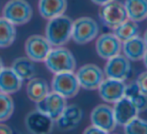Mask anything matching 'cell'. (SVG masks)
Returning <instances> with one entry per match:
<instances>
[{
  "instance_id": "cell-1",
  "label": "cell",
  "mask_w": 147,
  "mask_h": 134,
  "mask_svg": "<svg viewBox=\"0 0 147 134\" xmlns=\"http://www.w3.org/2000/svg\"><path fill=\"white\" fill-rule=\"evenodd\" d=\"M72 19L64 14L48 19L45 27V37L52 47L63 46L71 39Z\"/></svg>"
},
{
  "instance_id": "cell-2",
  "label": "cell",
  "mask_w": 147,
  "mask_h": 134,
  "mask_svg": "<svg viewBox=\"0 0 147 134\" xmlns=\"http://www.w3.org/2000/svg\"><path fill=\"white\" fill-rule=\"evenodd\" d=\"M45 66L53 74L60 72L74 71L76 68V60L70 50L63 46L51 48L44 60Z\"/></svg>"
},
{
  "instance_id": "cell-3",
  "label": "cell",
  "mask_w": 147,
  "mask_h": 134,
  "mask_svg": "<svg viewBox=\"0 0 147 134\" xmlns=\"http://www.w3.org/2000/svg\"><path fill=\"white\" fill-rule=\"evenodd\" d=\"M2 16L13 25L20 26L30 21L33 9L26 0H9L2 9Z\"/></svg>"
},
{
  "instance_id": "cell-4",
  "label": "cell",
  "mask_w": 147,
  "mask_h": 134,
  "mask_svg": "<svg viewBox=\"0 0 147 134\" xmlns=\"http://www.w3.org/2000/svg\"><path fill=\"white\" fill-rule=\"evenodd\" d=\"M98 32L99 26L93 18L80 17L72 23L71 39L77 44H87L96 38Z\"/></svg>"
},
{
  "instance_id": "cell-5",
  "label": "cell",
  "mask_w": 147,
  "mask_h": 134,
  "mask_svg": "<svg viewBox=\"0 0 147 134\" xmlns=\"http://www.w3.org/2000/svg\"><path fill=\"white\" fill-rule=\"evenodd\" d=\"M98 15L102 23L110 29H115L122 22L128 19L125 7L117 0H111L100 5Z\"/></svg>"
},
{
  "instance_id": "cell-6",
  "label": "cell",
  "mask_w": 147,
  "mask_h": 134,
  "mask_svg": "<svg viewBox=\"0 0 147 134\" xmlns=\"http://www.w3.org/2000/svg\"><path fill=\"white\" fill-rule=\"evenodd\" d=\"M51 89L67 99L77 95L80 90V85L74 71L60 72L53 76Z\"/></svg>"
},
{
  "instance_id": "cell-7",
  "label": "cell",
  "mask_w": 147,
  "mask_h": 134,
  "mask_svg": "<svg viewBox=\"0 0 147 134\" xmlns=\"http://www.w3.org/2000/svg\"><path fill=\"white\" fill-rule=\"evenodd\" d=\"M80 88L85 90H96L104 79V72L92 63L81 66L75 73Z\"/></svg>"
},
{
  "instance_id": "cell-8",
  "label": "cell",
  "mask_w": 147,
  "mask_h": 134,
  "mask_svg": "<svg viewBox=\"0 0 147 134\" xmlns=\"http://www.w3.org/2000/svg\"><path fill=\"white\" fill-rule=\"evenodd\" d=\"M51 48L52 46L46 37L38 34L31 35L28 37L24 45L26 56L34 62L44 61Z\"/></svg>"
},
{
  "instance_id": "cell-9",
  "label": "cell",
  "mask_w": 147,
  "mask_h": 134,
  "mask_svg": "<svg viewBox=\"0 0 147 134\" xmlns=\"http://www.w3.org/2000/svg\"><path fill=\"white\" fill-rule=\"evenodd\" d=\"M90 120L91 124L103 129L106 133L112 132L117 126L113 108L107 104H99L94 107L91 111Z\"/></svg>"
},
{
  "instance_id": "cell-10",
  "label": "cell",
  "mask_w": 147,
  "mask_h": 134,
  "mask_svg": "<svg viewBox=\"0 0 147 134\" xmlns=\"http://www.w3.org/2000/svg\"><path fill=\"white\" fill-rule=\"evenodd\" d=\"M24 123L30 133L47 134L52 131L55 121L47 114L35 109L26 115Z\"/></svg>"
},
{
  "instance_id": "cell-11",
  "label": "cell",
  "mask_w": 147,
  "mask_h": 134,
  "mask_svg": "<svg viewBox=\"0 0 147 134\" xmlns=\"http://www.w3.org/2000/svg\"><path fill=\"white\" fill-rule=\"evenodd\" d=\"M66 105V98L52 91L49 92L43 99L36 102V109L47 114L55 121L63 112Z\"/></svg>"
},
{
  "instance_id": "cell-12",
  "label": "cell",
  "mask_w": 147,
  "mask_h": 134,
  "mask_svg": "<svg viewBox=\"0 0 147 134\" xmlns=\"http://www.w3.org/2000/svg\"><path fill=\"white\" fill-rule=\"evenodd\" d=\"M131 71L130 60L124 55L119 54L107 59L104 67V75L117 80H126Z\"/></svg>"
},
{
  "instance_id": "cell-13",
  "label": "cell",
  "mask_w": 147,
  "mask_h": 134,
  "mask_svg": "<svg viewBox=\"0 0 147 134\" xmlns=\"http://www.w3.org/2000/svg\"><path fill=\"white\" fill-rule=\"evenodd\" d=\"M126 84L122 80L104 78L97 88L100 98L106 103H115L124 96Z\"/></svg>"
},
{
  "instance_id": "cell-14",
  "label": "cell",
  "mask_w": 147,
  "mask_h": 134,
  "mask_svg": "<svg viewBox=\"0 0 147 134\" xmlns=\"http://www.w3.org/2000/svg\"><path fill=\"white\" fill-rule=\"evenodd\" d=\"M122 42L114 35V33L101 34L95 43V49L99 57L109 59L119 54L121 51Z\"/></svg>"
},
{
  "instance_id": "cell-15",
  "label": "cell",
  "mask_w": 147,
  "mask_h": 134,
  "mask_svg": "<svg viewBox=\"0 0 147 134\" xmlns=\"http://www.w3.org/2000/svg\"><path fill=\"white\" fill-rule=\"evenodd\" d=\"M83 116L81 108L76 104L66 105L63 112L55 120L57 127L61 130H72L80 123Z\"/></svg>"
},
{
  "instance_id": "cell-16",
  "label": "cell",
  "mask_w": 147,
  "mask_h": 134,
  "mask_svg": "<svg viewBox=\"0 0 147 134\" xmlns=\"http://www.w3.org/2000/svg\"><path fill=\"white\" fill-rule=\"evenodd\" d=\"M113 113H114L116 124L119 126H124L134 117L137 116L139 112L133 103L123 96L114 103Z\"/></svg>"
},
{
  "instance_id": "cell-17",
  "label": "cell",
  "mask_w": 147,
  "mask_h": 134,
  "mask_svg": "<svg viewBox=\"0 0 147 134\" xmlns=\"http://www.w3.org/2000/svg\"><path fill=\"white\" fill-rule=\"evenodd\" d=\"M121 50L123 55L127 57L130 61L142 60L147 50V45L143 37L134 36L132 38L123 41L121 45Z\"/></svg>"
},
{
  "instance_id": "cell-18",
  "label": "cell",
  "mask_w": 147,
  "mask_h": 134,
  "mask_svg": "<svg viewBox=\"0 0 147 134\" xmlns=\"http://www.w3.org/2000/svg\"><path fill=\"white\" fill-rule=\"evenodd\" d=\"M22 80L10 68L3 67L0 71V91L6 94H14L22 87Z\"/></svg>"
},
{
  "instance_id": "cell-19",
  "label": "cell",
  "mask_w": 147,
  "mask_h": 134,
  "mask_svg": "<svg viewBox=\"0 0 147 134\" xmlns=\"http://www.w3.org/2000/svg\"><path fill=\"white\" fill-rule=\"evenodd\" d=\"M66 8H67V0H39L38 1L39 13L47 20L64 14Z\"/></svg>"
},
{
  "instance_id": "cell-20",
  "label": "cell",
  "mask_w": 147,
  "mask_h": 134,
  "mask_svg": "<svg viewBox=\"0 0 147 134\" xmlns=\"http://www.w3.org/2000/svg\"><path fill=\"white\" fill-rule=\"evenodd\" d=\"M26 93L31 101L36 103L49 93V85L43 78L33 77L28 80L26 85Z\"/></svg>"
},
{
  "instance_id": "cell-21",
  "label": "cell",
  "mask_w": 147,
  "mask_h": 134,
  "mask_svg": "<svg viewBox=\"0 0 147 134\" xmlns=\"http://www.w3.org/2000/svg\"><path fill=\"white\" fill-rule=\"evenodd\" d=\"M11 69L19 76V78L22 81L31 79L34 77L35 73H36L34 61H32L27 56L16 58L12 62Z\"/></svg>"
},
{
  "instance_id": "cell-22",
  "label": "cell",
  "mask_w": 147,
  "mask_h": 134,
  "mask_svg": "<svg viewBox=\"0 0 147 134\" xmlns=\"http://www.w3.org/2000/svg\"><path fill=\"white\" fill-rule=\"evenodd\" d=\"M123 5L128 19L140 22L147 18V0H125Z\"/></svg>"
},
{
  "instance_id": "cell-23",
  "label": "cell",
  "mask_w": 147,
  "mask_h": 134,
  "mask_svg": "<svg viewBox=\"0 0 147 134\" xmlns=\"http://www.w3.org/2000/svg\"><path fill=\"white\" fill-rule=\"evenodd\" d=\"M124 97L133 103L138 112H143L147 110V95L140 91L135 82L126 84Z\"/></svg>"
},
{
  "instance_id": "cell-24",
  "label": "cell",
  "mask_w": 147,
  "mask_h": 134,
  "mask_svg": "<svg viewBox=\"0 0 147 134\" xmlns=\"http://www.w3.org/2000/svg\"><path fill=\"white\" fill-rule=\"evenodd\" d=\"M16 38L15 25L2 16L0 17V48H7Z\"/></svg>"
},
{
  "instance_id": "cell-25",
  "label": "cell",
  "mask_w": 147,
  "mask_h": 134,
  "mask_svg": "<svg viewBox=\"0 0 147 134\" xmlns=\"http://www.w3.org/2000/svg\"><path fill=\"white\" fill-rule=\"evenodd\" d=\"M114 30V35L119 39L121 42L126 41L128 39L132 38L134 36H137L139 32L137 22L133 20L126 19L124 22H122L120 25H118Z\"/></svg>"
},
{
  "instance_id": "cell-26",
  "label": "cell",
  "mask_w": 147,
  "mask_h": 134,
  "mask_svg": "<svg viewBox=\"0 0 147 134\" xmlns=\"http://www.w3.org/2000/svg\"><path fill=\"white\" fill-rule=\"evenodd\" d=\"M14 111V102L9 94L0 91V122L8 120Z\"/></svg>"
},
{
  "instance_id": "cell-27",
  "label": "cell",
  "mask_w": 147,
  "mask_h": 134,
  "mask_svg": "<svg viewBox=\"0 0 147 134\" xmlns=\"http://www.w3.org/2000/svg\"><path fill=\"white\" fill-rule=\"evenodd\" d=\"M123 127L126 134H147V120L138 116L134 117Z\"/></svg>"
},
{
  "instance_id": "cell-28",
  "label": "cell",
  "mask_w": 147,
  "mask_h": 134,
  "mask_svg": "<svg viewBox=\"0 0 147 134\" xmlns=\"http://www.w3.org/2000/svg\"><path fill=\"white\" fill-rule=\"evenodd\" d=\"M135 83L138 86L140 91L147 95V71L142 72L141 74L138 75Z\"/></svg>"
},
{
  "instance_id": "cell-29",
  "label": "cell",
  "mask_w": 147,
  "mask_h": 134,
  "mask_svg": "<svg viewBox=\"0 0 147 134\" xmlns=\"http://www.w3.org/2000/svg\"><path fill=\"white\" fill-rule=\"evenodd\" d=\"M85 134H107L103 129L99 128V127L95 126V125L91 124L90 126H88L87 128L84 130Z\"/></svg>"
},
{
  "instance_id": "cell-30",
  "label": "cell",
  "mask_w": 147,
  "mask_h": 134,
  "mask_svg": "<svg viewBox=\"0 0 147 134\" xmlns=\"http://www.w3.org/2000/svg\"><path fill=\"white\" fill-rule=\"evenodd\" d=\"M13 131L8 125L4 124L3 122H0V134H12Z\"/></svg>"
},
{
  "instance_id": "cell-31",
  "label": "cell",
  "mask_w": 147,
  "mask_h": 134,
  "mask_svg": "<svg viewBox=\"0 0 147 134\" xmlns=\"http://www.w3.org/2000/svg\"><path fill=\"white\" fill-rule=\"evenodd\" d=\"M91 1L93 2L94 4H96V5H103V4L107 3V2L111 1V0H91Z\"/></svg>"
},
{
  "instance_id": "cell-32",
  "label": "cell",
  "mask_w": 147,
  "mask_h": 134,
  "mask_svg": "<svg viewBox=\"0 0 147 134\" xmlns=\"http://www.w3.org/2000/svg\"><path fill=\"white\" fill-rule=\"evenodd\" d=\"M142 60H143V62H144V65H145V67H146V69H147V50H146L145 54H144L143 58H142Z\"/></svg>"
},
{
  "instance_id": "cell-33",
  "label": "cell",
  "mask_w": 147,
  "mask_h": 134,
  "mask_svg": "<svg viewBox=\"0 0 147 134\" xmlns=\"http://www.w3.org/2000/svg\"><path fill=\"white\" fill-rule=\"evenodd\" d=\"M143 39H144V41H145V43H146V45H147V29H146V31H145V33H144V36H143Z\"/></svg>"
},
{
  "instance_id": "cell-34",
  "label": "cell",
  "mask_w": 147,
  "mask_h": 134,
  "mask_svg": "<svg viewBox=\"0 0 147 134\" xmlns=\"http://www.w3.org/2000/svg\"><path fill=\"white\" fill-rule=\"evenodd\" d=\"M4 66H3V61H2V59L0 58V71H1V69L3 68Z\"/></svg>"
}]
</instances>
